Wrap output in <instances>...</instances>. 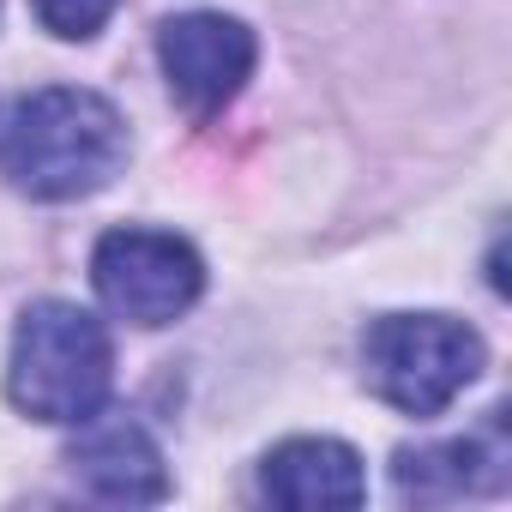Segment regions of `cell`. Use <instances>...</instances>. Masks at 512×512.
<instances>
[{
  "label": "cell",
  "mask_w": 512,
  "mask_h": 512,
  "mask_svg": "<svg viewBox=\"0 0 512 512\" xmlns=\"http://www.w3.org/2000/svg\"><path fill=\"white\" fill-rule=\"evenodd\" d=\"M91 284L109 314L133 326H169L199 302L205 266L169 229H109L91 253Z\"/></svg>",
  "instance_id": "4"
},
{
  "label": "cell",
  "mask_w": 512,
  "mask_h": 512,
  "mask_svg": "<svg viewBox=\"0 0 512 512\" xmlns=\"http://www.w3.org/2000/svg\"><path fill=\"white\" fill-rule=\"evenodd\" d=\"M362 368L392 410L440 416L482 374V338L446 314H386L362 338Z\"/></svg>",
  "instance_id": "3"
},
{
  "label": "cell",
  "mask_w": 512,
  "mask_h": 512,
  "mask_svg": "<svg viewBox=\"0 0 512 512\" xmlns=\"http://www.w3.org/2000/svg\"><path fill=\"white\" fill-rule=\"evenodd\" d=\"M115 380V350L97 314L73 302H37L25 308L13 332V362H7V392L25 416L37 422H85L103 410Z\"/></svg>",
  "instance_id": "2"
},
{
  "label": "cell",
  "mask_w": 512,
  "mask_h": 512,
  "mask_svg": "<svg viewBox=\"0 0 512 512\" xmlns=\"http://www.w3.org/2000/svg\"><path fill=\"white\" fill-rule=\"evenodd\" d=\"M127 163V121L109 97L49 85L25 97L0 127V169L31 199H85Z\"/></svg>",
  "instance_id": "1"
},
{
  "label": "cell",
  "mask_w": 512,
  "mask_h": 512,
  "mask_svg": "<svg viewBox=\"0 0 512 512\" xmlns=\"http://www.w3.org/2000/svg\"><path fill=\"white\" fill-rule=\"evenodd\" d=\"M253 55H260L253 49V31L241 19H223V13H181L157 31L163 79L193 121L223 115V103L247 85Z\"/></svg>",
  "instance_id": "5"
},
{
  "label": "cell",
  "mask_w": 512,
  "mask_h": 512,
  "mask_svg": "<svg viewBox=\"0 0 512 512\" xmlns=\"http://www.w3.org/2000/svg\"><path fill=\"white\" fill-rule=\"evenodd\" d=\"M512 476V446L500 434V410L488 428L440 446H410L392 464V482L404 500H458V494H494Z\"/></svg>",
  "instance_id": "7"
},
{
  "label": "cell",
  "mask_w": 512,
  "mask_h": 512,
  "mask_svg": "<svg viewBox=\"0 0 512 512\" xmlns=\"http://www.w3.org/2000/svg\"><path fill=\"white\" fill-rule=\"evenodd\" d=\"M67 464L85 482V494L115 500V506H145V500H163L169 494L163 452H157V440L133 416H103V410L85 416L79 422V440L67 446Z\"/></svg>",
  "instance_id": "6"
},
{
  "label": "cell",
  "mask_w": 512,
  "mask_h": 512,
  "mask_svg": "<svg viewBox=\"0 0 512 512\" xmlns=\"http://www.w3.org/2000/svg\"><path fill=\"white\" fill-rule=\"evenodd\" d=\"M260 488H266V500L296 506V512H314V506H362L368 500L362 458L344 440H284L260 464Z\"/></svg>",
  "instance_id": "8"
},
{
  "label": "cell",
  "mask_w": 512,
  "mask_h": 512,
  "mask_svg": "<svg viewBox=\"0 0 512 512\" xmlns=\"http://www.w3.org/2000/svg\"><path fill=\"white\" fill-rule=\"evenodd\" d=\"M31 7H37L43 31L67 37V43H85V37H97V31L109 25L115 0H31Z\"/></svg>",
  "instance_id": "9"
}]
</instances>
